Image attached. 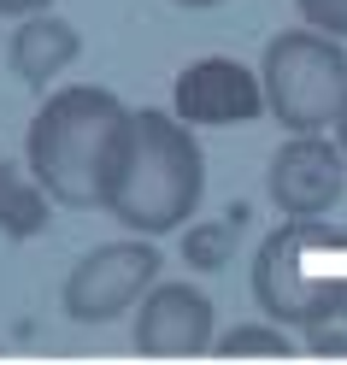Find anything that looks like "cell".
<instances>
[{
  "instance_id": "cell-1",
  "label": "cell",
  "mask_w": 347,
  "mask_h": 365,
  "mask_svg": "<svg viewBox=\"0 0 347 365\" xmlns=\"http://www.w3.org/2000/svg\"><path fill=\"white\" fill-rule=\"evenodd\" d=\"M200 189H206V153L195 142V124H182L177 112H159V106H142L118 124L100 207L130 236L182 230L200 207Z\"/></svg>"
},
{
  "instance_id": "cell-2",
  "label": "cell",
  "mask_w": 347,
  "mask_h": 365,
  "mask_svg": "<svg viewBox=\"0 0 347 365\" xmlns=\"http://www.w3.org/2000/svg\"><path fill=\"white\" fill-rule=\"evenodd\" d=\"M130 118V106L95 83L53 88L36 106L30 135H24V165L48 189L59 207H100L106 189V159L118 142V124Z\"/></svg>"
},
{
  "instance_id": "cell-3",
  "label": "cell",
  "mask_w": 347,
  "mask_h": 365,
  "mask_svg": "<svg viewBox=\"0 0 347 365\" xmlns=\"http://www.w3.org/2000/svg\"><path fill=\"white\" fill-rule=\"evenodd\" d=\"M253 301L289 330L347 318V224H330V212L276 224L253 254Z\"/></svg>"
},
{
  "instance_id": "cell-4",
  "label": "cell",
  "mask_w": 347,
  "mask_h": 365,
  "mask_svg": "<svg viewBox=\"0 0 347 365\" xmlns=\"http://www.w3.org/2000/svg\"><path fill=\"white\" fill-rule=\"evenodd\" d=\"M265 112L283 130H330L347 101V48L341 36H323L312 24L283 30L259 53Z\"/></svg>"
},
{
  "instance_id": "cell-5",
  "label": "cell",
  "mask_w": 347,
  "mask_h": 365,
  "mask_svg": "<svg viewBox=\"0 0 347 365\" xmlns=\"http://www.w3.org/2000/svg\"><path fill=\"white\" fill-rule=\"evenodd\" d=\"M159 265L165 259H159L153 236L100 242V247H88V254L71 265L59 301H65V312H71L77 324H112V318H124L159 283Z\"/></svg>"
},
{
  "instance_id": "cell-6",
  "label": "cell",
  "mask_w": 347,
  "mask_h": 365,
  "mask_svg": "<svg viewBox=\"0 0 347 365\" xmlns=\"http://www.w3.org/2000/svg\"><path fill=\"white\" fill-rule=\"evenodd\" d=\"M265 195L283 218H323L347 195V153L323 130H289V142L271 153Z\"/></svg>"
},
{
  "instance_id": "cell-7",
  "label": "cell",
  "mask_w": 347,
  "mask_h": 365,
  "mask_svg": "<svg viewBox=\"0 0 347 365\" xmlns=\"http://www.w3.org/2000/svg\"><path fill=\"white\" fill-rule=\"evenodd\" d=\"M171 112L182 124H195V130H242V124H253L265 112V83H259V71H247L242 59L206 53V59L177 71Z\"/></svg>"
},
{
  "instance_id": "cell-8",
  "label": "cell",
  "mask_w": 347,
  "mask_h": 365,
  "mask_svg": "<svg viewBox=\"0 0 347 365\" xmlns=\"http://www.w3.org/2000/svg\"><path fill=\"white\" fill-rule=\"evenodd\" d=\"M135 354L147 359H189V354H206L218 341V324H212V301L195 289V283H153L142 301H135Z\"/></svg>"
},
{
  "instance_id": "cell-9",
  "label": "cell",
  "mask_w": 347,
  "mask_h": 365,
  "mask_svg": "<svg viewBox=\"0 0 347 365\" xmlns=\"http://www.w3.org/2000/svg\"><path fill=\"white\" fill-rule=\"evenodd\" d=\"M83 53V36L71 18H59V12H30V18H18V30L6 41V65H12V77L24 83V88H53L65 71L77 65Z\"/></svg>"
},
{
  "instance_id": "cell-10",
  "label": "cell",
  "mask_w": 347,
  "mask_h": 365,
  "mask_svg": "<svg viewBox=\"0 0 347 365\" xmlns=\"http://www.w3.org/2000/svg\"><path fill=\"white\" fill-rule=\"evenodd\" d=\"M53 207H59V200L30 177V165L18 171L12 159L0 153V236H6V242H36V236H48Z\"/></svg>"
},
{
  "instance_id": "cell-11",
  "label": "cell",
  "mask_w": 347,
  "mask_h": 365,
  "mask_svg": "<svg viewBox=\"0 0 347 365\" xmlns=\"http://www.w3.org/2000/svg\"><path fill=\"white\" fill-rule=\"evenodd\" d=\"M236 236H242V207L224 212V218H195V224H182V265H195V271H224L229 254H236Z\"/></svg>"
},
{
  "instance_id": "cell-12",
  "label": "cell",
  "mask_w": 347,
  "mask_h": 365,
  "mask_svg": "<svg viewBox=\"0 0 347 365\" xmlns=\"http://www.w3.org/2000/svg\"><path fill=\"white\" fill-rule=\"evenodd\" d=\"M212 348L229 359V354H271V359H289L294 354V336L289 324H276V318H265V324H229Z\"/></svg>"
},
{
  "instance_id": "cell-13",
  "label": "cell",
  "mask_w": 347,
  "mask_h": 365,
  "mask_svg": "<svg viewBox=\"0 0 347 365\" xmlns=\"http://www.w3.org/2000/svg\"><path fill=\"white\" fill-rule=\"evenodd\" d=\"M294 6H300V24L347 41V0H294Z\"/></svg>"
},
{
  "instance_id": "cell-14",
  "label": "cell",
  "mask_w": 347,
  "mask_h": 365,
  "mask_svg": "<svg viewBox=\"0 0 347 365\" xmlns=\"http://www.w3.org/2000/svg\"><path fill=\"white\" fill-rule=\"evenodd\" d=\"M306 348L323 354V359H330V354H347V318H323V324H312V330H306Z\"/></svg>"
},
{
  "instance_id": "cell-15",
  "label": "cell",
  "mask_w": 347,
  "mask_h": 365,
  "mask_svg": "<svg viewBox=\"0 0 347 365\" xmlns=\"http://www.w3.org/2000/svg\"><path fill=\"white\" fill-rule=\"evenodd\" d=\"M53 0H0V18H30V12H48Z\"/></svg>"
},
{
  "instance_id": "cell-16",
  "label": "cell",
  "mask_w": 347,
  "mask_h": 365,
  "mask_svg": "<svg viewBox=\"0 0 347 365\" xmlns=\"http://www.w3.org/2000/svg\"><path fill=\"white\" fill-rule=\"evenodd\" d=\"M336 142H341V153H347V101H341V112H336Z\"/></svg>"
},
{
  "instance_id": "cell-17",
  "label": "cell",
  "mask_w": 347,
  "mask_h": 365,
  "mask_svg": "<svg viewBox=\"0 0 347 365\" xmlns=\"http://www.w3.org/2000/svg\"><path fill=\"white\" fill-rule=\"evenodd\" d=\"M171 6H189V12H206V6H224V0H171Z\"/></svg>"
}]
</instances>
